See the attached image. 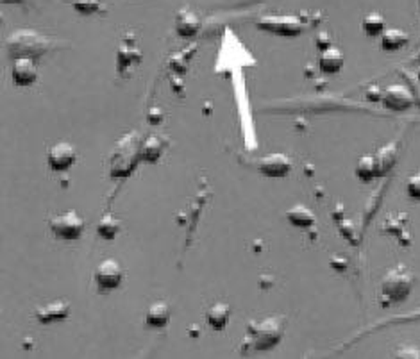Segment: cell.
Segmentation results:
<instances>
[{
  "instance_id": "7402d4cb",
  "label": "cell",
  "mask_w": 420,
  "mask_h": 359,
  "mask_svg": "<svg viewBox=\"0 0 420 359\" xmlns=\"http://www.w3.org/2000/svg\"><path fill=\"white\" fill-rule=\"evenodd\" d=\"M163 154V141L156 136L145 139L140 145V161L156 163Z\"/></svg>"
},
{
  "instance_id": "3957f363",
  "label": "cell",
  "mask_w": 420,
  "mask_h": 359,
  "mask_svg": "<svg viewBox=\"0 0 420 359\" xmlns=\"http://www.w3.org/2000/svg\"><path fill=\"white\" fill-rule=\"evenodd\" d=\"M138 161H140V136L138 132H129L114 145L111 154V177L122 179L129 176Z\"/></svg>"
},
{
  "instance_id": "ac0fdd59",
  "label": "cell",
  "mask_w": 420,
  "mask_h": 359,
  "mask_svg": "<svg viewBox=\"0 0 420 359\" xmlns=\"http://www.w3.org/2000/svg\"><path fill=\"white\" fill-rule=\"evenodd\" d=\"M408 41H409L408 33L402 29H395V27H392V29H384L379 36L381 48L388 52L401 50L404 45H408Z\"/></svg>"
},
{
  "instance_id": "83f0119b",
  "label": "cell",
  "mask_w": 420,
  "mask_h": 359,
  "mask_svg": "<svg viewBox=\"0 0 420 359\" xmlns=\"http://www.w3.org/2000/svg\"><path fill=\"white\" fill-rule=\"evenodd\" d=\"M329 45H331V40H329L328 33H321V36L317 38V47H318V50H322V48L329 47Z\"/></svg>"
},
{
  "instance_id": "7a4b0ae2",
  "label": "cell",
  "mask_w": 420,
  "mask_h": 359,
  "mask_svg": "<svg viewBox=\"0 0 420 359\" xmlns=\"http://www.w3.org/2000/svg\"><path fill=\"white\" fill-rule=\"evenodd\" d=\"M284 333L283 316H266L262 320H249L247 338L249 347L256 350H270L281 341Z\"/></svg>"
},
{
  "instance_id": "2e32d148",
  "label": "cell",
  "mask_w": 420,
  "mask_h": 359,
  "mask_svg": "<svg viewBox=\"0 0 420 359\" xmlns=\"http://www.w3.org/2000/svg\"><path fill=\"white\" fill-rule=\"evenodd\" d=\"M229 316H231V306L225 304V302H215L206 311L208 323L215 331H224L229 322Z\"/></svg>"
},
{
  "instance_id": "8fae6325",
  "label": "cell",
  "mask_w": 420,
  "mask_h": 359,
  "mask_svg": "<svg viewBox=\"0 0 420 359\" xmlns=\"http://www.w3.org/2000/svg\"><path fill=\"white\" fill-rule=\"evenodd\" d=\"M141 58H144V54H141L140 48L134 45V41H129L126 38L118 47L117 72L120 75H127L141 61Z\"/></svg>"
},
{
  "instance_id": "d4e9b609",
  "label": "cell",
  "mask_w": 420,
  "mask_h": 359,
  "mask_svg": "<svg viewBox=\"0 0 420 359\" xmlns=\"http://www.w3.org/2000/svg\"><path fill=\"white\" fill-rule=\"evenodd\" d=\"M97 232L100 235V238L113 240L114 236L120 232V222H118L113 215L107 213V215H104V217L100 218L99 224H97Z\"/></svg>"
},
{
  "instance_id": "5bb4252c",
  "label": "cell",
  "mask_w": 420,
  "mask_h": 359,
  "mask_svg": "<svg viewBox=\"0 0 420 359\" xmlns=\"http://www.w3.org/2000/svg\"><path fill=\"white\" fill-rule=\"evenodd\" d=\"M203 27V22H200L199 15L195 11H192L190 8H181L176 15V31L179 36L190 38L195 36L197 33Z\"/></svg>"
},
{
  "instance_id": "603a6c76",
  "label": "cell",
  "mask_w": 420,
  "mask_h": 359,
  "mask_svg": "<svg viewBox=\"0 0 420 359\" xmlns=\"http://www.w3.org/2000/svg\"><path fill=\"white\" fill-rule=\"evenodd\" d=\"M362 29H363V33H365L367 36H370V38L381 36V33H383V31L387 29V22H384V16L381 15V13H377V11L369 13V15L363 16Z\"/></svg>"
},
{
  "instance_id": "9c48e42d",
  "label": "cell",
  "mask_w": 420,
  "mask_h": 359,
  "mask_svg": "<svg viewBox=\"0 0 420 359\" xmlns=\"http://www.w3.org/2000/svg\"><path fill=\"white\" fill-rule=\"evenodd\" d=\"M70 315V302L65 301V299H58V301H52L48 304L38 306L34 309V318L40 323H54V322H63Z\"/></svg>"
},
{
  "instance_id": "44dd1931",
  "label": "cell",
  "mask_w": 420,
  "mask_h": 359,
  "mask_svg": "<svg viewBox=\"0 0 420 359\" xmlns=\"http://www.w3.org/2000/svg\"><path fill=\"white\" fill-rule=\"evenodd\" d=\"M397 154H399V143L397 141H392V143H388V145H384V147L379 149V152L376 154V159H377V166H379L381 176H383V173H387L388 170L395 165Z\"/></svg>"
},
{
  "instance_id": "9a60e30c",
  "label": "cell",
  "mask_w": 420,
  "mask_h": 359,
  "mask_svg": "<svg viewBox=\"0 0 420 359\" xmlns=\"http://www.w3.org/2000/svg\"><path fill=\"white\" fill-rule=\"evenodd\" d=\"M343 61H345V55L335 45L322 48L321 54H318V66L324 74H338L343 66Z\"/></svg>"
},
{
  "instance_id": "30bf717a",
  "label": "cell",
  "mask_w": 420,
  "mask_h": 359,
  "mask_svg": "<svg viewBox=\"0 0 420 359\" xmlns=\"http://www.w3.org/2000/svg\"><path fill=\"white\" fill-rule=\"evenodd\" d=\"M13 82L20 88L34 85L38 81V66L36 59L33 58H16L13 59L11 66Z\"/></svg>"
},
{
  "instance_id": "8992f818",
  "label": "cell",
  "mask_w": 420,
  "mask_h": 359,
  "mask_svg": "<svg viewBox=\"0 0 420 359\" xmlns=\"http://www.w3.org/2000/svg\"><path fill=\"white\" fill-rule=\"evenodd\" d=\"M95 286L99 294H107L114 290L124 282V268L117 259H104L100 261L99 267L95 268Z\"/></svg>"
},
{
  "instance_id": "52a82bcc",
  "label": "cell",
  "mask_w": 420,
  "mask_h": 359,
  "mask_svg": "<svg viewBox=\"0 0 420 359\" xmlns=\"http://www.w3.org/2000/svg\"><path fill=\"white\" fill-rule=\"evenodd\" d=\"M258 29L279 36H297L303 33L304 22L298 16H265L258 22Z\"/></svg>"
},
{
  "instance_id": "ba28073f",
  "label": "cell",
  "mask_w": 420,
  "mask_h": 359,
  "mask_svg": "<svg viewBox=\"0 0 420 359\" xmlns=\"http://www.w3.org/2000/svg\"><path fill=\"white\" fill-rule=\"evenodd\" d=\"M47 161L54 172H65L77 161V151L72 143L58 141L48 149Z\"/></svg>"
},
{
  "instance_id": "5b68a950",
  "label": "cell",
  "mask_w": 420,
  "mask_h": 359,
  "mask_svg": "<svg viewBox=\"0 0 420 359\" xmlns=\"http://www.w3.org/2000/svg\"><path fill=\"white\" fill-rule=\"evenodd\" d=\"M48 227H50V232L55 238L74 242V240L81 238L82 232H85V218L75 209H68V211L52 217L48 222Z\"/></svg>"
},
{
  "instance_id": "cb8c5ba5",
  "label": "cell",
  "mask_w": 420,
  "mask_h": 359,
  "mask_svg": "<svg viewBox=\"0 0 420 359\" xmlns=\"http://www.w3.org/2000/svg\"><path fill=\"white\" fill-rule=\"evenodd\" d=\"M67 2L81 15H104L106 13L104 0H67Z\"/></svg>"
},
{
  "instance_id": "484cf974",
  "label": "cell",
  "mask_w": 420,
  "mask_h": 359,
  "mask_svg": "<svg viewBox=\"0 0 420 359\" xmlns=\"http://www.w3.org/2000/svg\"><path fill=\"white\" fill-rule=\"evenodd\" d=\"M406 193L413 200H420V172L411 173L406 181Z\"/></svg>"
},
{
  "instance_id": "277c9868",
  "label": "cell",
  "mask_w": 420,
  "mask_h": 359,
  "mask_svg": "<svg viewBox=\"0 0 420 359\" xmlns=\"http://www.w3.org/2000/svg\"><path fill=\"white\" fill-rule=\"evenodd\" d=\"M415 284V275L402 264L387 272V275L381 281V295L392 304L404 302L409 297Z\"/></svg>"
},
{
  "instance_id": "ffe728a7",
  "label": "cell",
  "mask_w": 420,
  "mask_h": 359,
  "mask_svg": "<svg viewBox=\"0 0 420 359\" xmlns=\"http://www.w3.org/2000/svg\"><path fill=\"white\" fill-rule=\"evenodd\" d=\"M170 320V308L165 301H156L149 306L145 322L151 327H165Z\"/></svg>"
},
{
  "instance_id": "4fadbf2b",
  "label": "cell",
  "mask_w": 420,
  "mask_h": 359,
  "mask_svg": "<svg viewBox=\"0 0 420 359\" xmlns=\"http://www.w3.org/2000/svg\"><path fill=\"white\" fill-rule=\"evenodd\" d=\"M413 102H415L413 93L404 85H392L383 93V104L388 109L404 111L408 107H411Z\"/></svg>"
},
{
  "instance_id": "7c38bea8",
  "label": "cell",
  "mask_w": 420,
  "mask_h": 359,
  "mask_svg": "<svg viewBox=\"0 0 420 359\" xmlns=\"http://www.w3.org/2000/svg\"><path fill=\"white\" fill-rule=\"evenodd\" d=\"M259 172L269 177H284L291 170V159L283 152H272L258 161Z\"/></svg>"
},
{
  "instance_id": "e0dca14e",
  "label": "cell",
  "mask_w": 420,
  "mask_h": 359,
  "mask_svg": "<svg viewBox=\"0 0 420 359\" xmlns=\"http://www.w3.org/2000/svg\"><path fill=\"white\" fill-rule=\"evenodd\" d=\"M354 173H356L357 179L363 181V183H370V181H374L376 177H379L381 172H379V166H377L376 156H370V154L362 156V158L356 161Z\"/></svg>"
},
{
  "instance_id": "f546056e",
  "label": "cell",
  "mask_w": 420,
  "mask_h": 359,
  "mask_svg": "<svg viewBox=\"0 0 420 359\" xmlns=\"http://www.w3.org/2000/svg\"><path fill=\"white\" fill-rule=\"evenodd\" d=\"M419 79H420V68H419Z\"/></svg>"
},
{
  "instance_id": "f1b7e54d",
  "label": "cell",
  "mask_w": 420,
  "mask_h": 359,
  "mask_svg": "<svg viewBox=\"0 0 420 359\" xmlns=\"http://www.w3.org/2000/svg\"><path fill=\"white\" fill-rule=\"evenodd\" d=\"M2 6H31L34 0H0Z\"/></svg>"
},
{
  "instance_id": "d6986e66",
  "label": "cell",
  "mask_w": 420,
  "mask_h": 359,
  "mask_svg": "<svg viewBox=\"0 0 420 359\" xmlns=\"http://www.w3.org/2000/svg\"><path fill=\"white\" fill-rule=\"evenodd\" d=\"M286 218L291 225H295V227H310V225H313L315 220H317V218H315V213L304 204L291 205L286 211Z\"/></svg>"
},
{
  "instance_id": "4316f807",
  "label": "cell",
  "mask_w": 420,
  "mask_h": 359,
  "mask_svg": "<svg viewBox=\"0 0 420 359\" xmlns=\"http://www.w3.org/2000/svg\"><path fill=\"white\" fill-rule=\"evenodd\" d=\"M395 358H420V348L415 347H401L397 352H394Z\"/></svg>"
},
{
  "instance_id": "6da1fadb",
  "label": "cell",
  "mask_w": 420,
  "mask_h": 359,
  "mask_svg": "<svg viewBox=\"0 0 420 359\" xmlns=\"http://www.w3.org/2000/svg\"><path fill=\"white\" fill-rule=\"evenodd\" d=\"M55 41L45 34L36 33L33 29H18L13 31L6 38V48L11 59L16 58H33L38 59L45 52L50 50V47Z\"/></svg>"
}]
</instances>
